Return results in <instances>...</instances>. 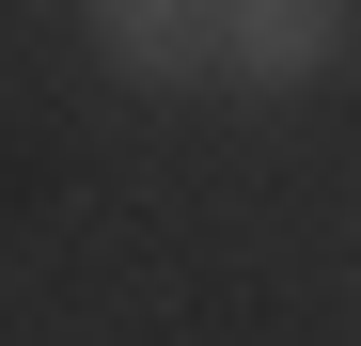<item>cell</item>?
Here are the masks:
<instances>
[{"label": "cell", "instance_id": "2", "mask_svg": "<svg viewBox=\"0 0 361 346\" xmlns=\"http://www.w3.org/2000/svg\"><path fill=\"white\" fill-rule=\"evenodd\" d=\"M94 64L126 95H204L220 79V32H204V0H94Z\"/></svg>", "mask_w": 361, "mask_h": 346}, {"label": "cell", "instance_id": "1", "mask_svg": "<svg viewBox=\"0 0 361 346\" xmlns=\"http://www.w3.org/2000/svg\"><path fill=\"white\" fill-rule=\"evenodd\" d=\"M204 32H220L235 95H314V79H345L361 0H204Z\"/></svg>", "mask_w": 361, "mask_h": 346}]
</instances>
